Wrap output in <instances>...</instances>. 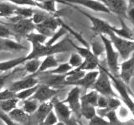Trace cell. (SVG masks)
I'll list each match as a JSON object with an SVG mask.
<instances>
[{
	"instance_id": "cell-1",
	"label": "cell",
	"mask_w": 134,
	"mask_h": 125,
	"mask_svg": "<svg viewBox=\"0 0 134 125\" xmlns=\"http://www.w3.org/2000/svg\"><path fill=\"white\" fill-rule=\"evenodd\" d=\"M31 51L28 55L24 56L25 61L33 58H44L49 55H55L58 53H62L65 52H70L72 47L70 43V39L68 37L64 39L57 42L53 45L44 44H31Z\"/></svg>"
},
{
	"instance_id": "cell-2",
	"label": "cell",
	"mask_w": 134,
	"mask_h": 125,
	"mask_svg": "<svg viewBox=\"0 0 134 125\" xmlns=\"http://www.w3.org/2000/svg\"><path fill=\"white\" fill-rule=\"evenodd\" d=\"M100 41L104 47V53H106L107 64L108 66V72L113 76L118 77L119 73V54L113 47L111 40L106 35H99Z\"/></svg>"
},
{
	"instance_id": "cell-3",
	"label": "cell",
	"mask_w": 134,
	"mask_h": 125,
	"mask_svg": "<svg viewBox=\"0 0 134 125\" xmlns=\"http://www.w3.org/2000/svg\"><path fill=\"white\" fill-rule=\"evenodd\" d=\"M92 87L100 95L106 97H117L113 90L111 79L108 75V70L100 64L99 65V74Z\"/></svg>"
},
{
	"instance_id": "cell-4",
	"label": "cell",
	"mask_w": 134,
	"mask_h": 125,
	"mask_svg": "<svg viewBox=\"0 0 134 125\" xmlns=\"http://www.w3.org/2000/svg\"><path fill=\"white\" fill-rule=\"evenodd\" d=\"M107 37L111 40L113 47L115 48L116 52L118 53L119 57H121L123 60L132 55L134 51V42L133 40H127L116 35L112 31L108 33Z\"/></svg>"
},
{
	"instance_id": "cell-5",
	"label": "cell",
	"mask_w": 134,
	"mask_h": 125,
	"mask_svg": "<svg viewBox=\"0 0 134 125\" xmlns=\"http://www.w3.org/2000/svg\"><path fill=\"white\" fill-rule=\"evenodd\" d=\"M72 6L73 8H75L78 12H80L82 15H84L86 18H88V20H90L91 22V30L93 31V33L96 35H106L107 36L109 33H111V25L107 23V21H105L102 18H99L97 17L93 16L90 14H88L86 11H84L81 8H79L78 7L75 6V5H70Z\"/></svg>"
},
{
	"instance_id": "cell-6",
	"label": "cell",
	"mask_w": 134,
	"mask_h": 125,
	"mask_svg": "<svg viewBox=\"0 0 134 125\" xmlns=\"http://www.w3.org/2000/svg\"><path fill=\"white\" fill-rule=\"evenodd\" d=\"M60 18H59L57 14L49 15L43 23L36 25L35 31L41 33V34L44 35L49 39L60 27Z\"/></svg>"
},
{
	"instance_id": "cell-7",
	"label": "cell",
	"mask_w": 134,
	"mask_h": 125,
	"mask_svg": "<svg viewBox=\"0 0 134 125\" xmlns=\"http://www.w3.org/2000/svg\"><path fill=\"white\" fill-rule=\"evenodd\" d=\"M108 75H109V78H110L111 82L112 83L113 86H114V88L116 89V91L118 92L121 98L123 100V102L126 103V105L127 106L129 110L131 111V113L132 114L134 103H133L132 98L130 97V95H129L128 88L127 87V84H125L118 77L113 76V75L111 74L109 72H108Z\"/></svg>"
},
{
	"instance_id": "cell-8",
	"label": "cell",
	"mask_w": 134,
	"mask_h": 125,
	"mask_svg": "<svg viewBox=\"0 0 134 125\" xmlns=\"http://www.w3.org/2000/svg\"><path fill=\"white\" fill-rule=\"evenodd\" d=\"M9 28L14 35L20 37H25L29 33L35 30V25L33 23L31 19L20 18L11 23H3Z\"/></svg>"
},
{
	"instance_id": "cell-9",
	"label": "cell",
	"mask_w": 134,
	"mask_h": 125,
	"mask_svg": "<svg viewBox=\"0 0 134 125\" xmlns=\"http://www.w3.org/2000/svg\"><path fill=\"white\" fill-rule=\"evenodd\" d=\"M81 88L74 86L65 100H62L63 103H66L76 117H81Z\"/></svg>"
},
{
	"instance_id": "cell-10",
	"label": "cell",
	"mask_w": 134,
	"mask_h": 125,
	"mask_svg": "<svg viewBox=\"0 0 134 125\" xmlns=\"http://www.w3.org/2000/svg\"><path fill=\"white\" fill-rule=\"evenodd\" d=\"M64 1L67 3V5H79L94 12H104L107 14H111L105 3L97 0H64Z\"/></svg>"
},
{
	"instance_id": "cell-11",
	"label": "cell",
	"mask_w": 134,
	"mask_h": 125,
	"mask_svg": "<svg viewBox=\"0 0 134 125\" xmlns=\"http://www.w3.org/2000/svg\"><path fill=\"white\" fill-rule=\"evenodd\" d=\"M134 74V58L133 55L130 56L127 59L119 64V73L118 78L125 84L129 85Z\"/></svg>"
},
{
	"instance_id": "cell-12",
	"label": "cell",
	"mask_w": 134,
	"mask_h": 125,
	"mask_svg": "<svg viewBox=\"0 0 134 125\" xmlns=\"http://www.w3.org/2000/svg\"><path fill=\"white\" fill-rule=\"evenodd\" d=\"M59 93V90L55 89L53 87H50L46 84H39L37 90L30 98V99L37 100L39 103H43L51 100L53 98L56 96V94Z\"/></svg>"
},
{
	"instance_id": "cell-13",
	"label": "cell",
	"mask_w": 134,
	"mask_h": 125,
	"mask_svg": "<svg viewBox=\"0 0 134 125\" xmlns=\"http://www.w3.org/2000/svg\"><path fill=\"white\" fill-rule=\"evenodd\" d=\"M105 5L111 12H114L118 18H126L127 3L126 0H105Z\"/></svg>"
},
{
	"instance_id": "cell-14",
	"label": "cell",
	"mask_w": 134,
	"mask_h": 125,
	"mask_svg": "<svg viewBox=\"0 0 134 125\" xmlns=\"http://www.w3.org/2000/svg\"><path fill=\"white\" fill-rule=\"evenodd\" d=\"M39 83H40L39 79L35 76H34V75H30V76L22 78V79H20V80L13 82L9 85V87H8V89L14 92V93H17V92H19V91L36 86L39 84Z\"/></svg>"
},
{
	"instance_id": "cell-15",
	"label": "cell",
	"mask_w": 134,
	"mask_h": 125,
	"mask_svg": "<svg viewBox=\"0 0 134 125\" xmlns=\"http://www.w3.org/2000/svg\"><path fill=\"white\" fill-rule=\"evenodd\" d=\"M53 110H54V112L58 119L61 120L60 122L65 123L71 118L72 112L70 108L66 103H63L62 101H58L54 99V101H53Z\"/></svg>"
},
{
	"instance_id": "cell-16",
	"label": "cell",
	"mask_w": 134,
	"mask_h": 125,
	"mask_svg": "<svg viewBox=\"0 0 134 125\" xmlns=\"http://www.w3.org/2000/svg\"><path fill=\"white\" fill-rule=\"evenodd\" d=\"M99 74V70H91L87 71L83 75V77L81 78L78 81L75 82L72 86H78L82 87L84 89H88L93 86L94 83L96 82L97 76Z\"/></svg>"
},
{
	"instance_id": "cell-17",
	"label": "cell",
	"mask_w": 134,
	"mask_h": 125,
	"mask_svg": "<svg viewBox=\"0 0 134 125\" xmlns=\"http://www.w3.org/2000/svg\"><path fill=\"white\" fill-rule=\"evenodd\" d=\"M119 19L121 22V27L117 28L111 25V30L116 35L122 38V39H127V40H133V34H134L133 30L127 26V24L124 22L123 18H119Z\"/></svg>"
},
{
	"instance_id": "cell-18",
	"label": "cell",
	"mask_w": 134,
	"mask_h": 125,
	"mask_svg": "<svg viewBox=\"0 0 134 125\" xmlns=\"http://www.w3.org/2000/svg\"><path fill=\"white\" fill-rule=\"evenodd\" d=\"M26 49V47L13 39H0V52L19 51V50Z\"/></svg>"
},
{
	"instance_id": "cell-19",
	"label": "cell",
	"mask_w": 134,
	"mask_h": 125,
	"mask_svg": "<svg viewBox=\"0 0 134 125\" xmlns=\"http://www.w3.org/2000/svg\"><path fill=\"white\" fill-rule=\"evenodd\" d=\"M53 110V100H49V101L40 103L38 106L37 110L35 111V118L38 120L40 124L43 122L46 118L49 112Z\"/></svg>"
},
{
	"instance_id": "cell-20",
	"label": "cell",
	"mask_w": 134,
	"mask_h": 125,
	"mask_svg": "<svg viewBox=\"0 0 134 125\" xmlns=\"http://www.w3.org/2000/svg\"><path fill=\"white\" fill-rule=\"evenodd\" d=\"M8 117L14 122L20 124H27L29 119V116L22 108H15L9 113H8Z\"/></svg>"
},
{
	"instance_id": "cell-21",
	"label": "cell",
	"mask_w": 134,
	"mask_h": 125,
	"mask_svg": "<svg viewBox=\"0 0 134 125\" xmlns=\"http://www.w3.org/2000/svg\"><path fill=\"white\" fill-rule=\"evenodd\" d=\"M58 64H59V63L55 58V57H54V55L46 56V57H44V60L40 62V65L39 67V69H38L37 73L35 74H34V76L39 74V73H44L46 71L50 70L52 68H54Z\"/></svg>"
},
{
	"instance_id": "cell-22",
	"label": "cell",
	"mask_w": 134,
	"mask_h": 125,
	"mask_svg": "<svg viewBox=\"0 0 134 125\" xmlns=\"http://www.w3.org/2000/svg\"><path fill=\"white\" fill-rule=\"evenodd\" d=\"M24 62H25L24 57L15 58L8 61L0 62V73L8 72V71H9L13 68H15L18 66L23 64Z\"/></svg>"
},
{
	"instance_id": "cell-23",
	"label": "cell",
	"mask_w": 134,
	"mask_h": 125,
	"mask_svg": "<svg viewBox=\"0 0 134 125\" xmlns=\"http://www.w3.org/2000/svg\"><path fill=\"white\" fill-rule=\"evenodd\" d=\"M100 60L99 58L94 57L91 58H86V59H83V62L80 65L78 68H75L78 70H82L87 72V71H91V70H96L97 68H99L100 65Z\"/></svg>"
},
{
	"instance_id": "cell-24",
	"label": "cell",
	"mask_w": 134,
	"mask_h": 125,
	"mask_svg": "<svg viewBox=\"0 0 134 125\" xmlns=\"http://www.w3.org/2000/svg\"><path fill=\"white\" fill-rule=\"evenodd\" d=\"M17 6L9 2L0 3V18H8L14 15V11Z\"/></svg>"
},
{
	"instance_id": "cell-25",
	"label": "cell",
	"mask_w": 134,
	"mask_h": 125,
	"mask_svg": "<svg viewBox=\"0 0 134 125\" xmlns=\"http://www.w3.org/2000/svg\"><path fill=\"white\" fill-rule=\"evenodd\" d=\"M36 11L35 8L32 7H19L17 6L14 11V16L19 18L30 19L34 14V12Z\"/></svg>"
},
{
	"instance_id": "cell-26",
	"label": "cell",
	"mask_w": 134,
	"mask_h": 125,
	"mask_svg": "<svg viewBox=\"0 0 134 125\" xmlns=\"http://www.w3.org/2000/svg\"><path fill=\"white\" fill-rule=\"evenodd\" d=\"M99 93L96 90H91L89 93L81 96V104H88L93 107H96Z\"/></svg>"
},
{
	"instance_id": "cell-27",
	"label": "cell",
	"mask_w": 134,
	"mask_h": 125,
	"mask_svg": "<svg viewBox=\"0 0 134 125\" xmlns=\"http://www.w3.org/2000/svg\"><path fill=\"white\" fill-rule=\"evenodd\" d=\"M24 38L31 44H44L48 39L47 37H45L44 35L41 34V33L38 32L35 33V31L29 33V34H27Z\"/></svg>"
},
{
	"instance_id": "cell-28",
	"label": "cell",
	"mask_w": 134,
	"mask_h": 125,
	"mask_svg": "<svg viewBox=\"0 0 134 125\" xmlns=\"http://www.w3.org/2000/svg\"><path fill=\"white\" fill-rule=\"evenodd\" d=\"M24 64V70L27 73L34 75L37 73L38 69H39V67L40 65V58H33V59H29L27 61H25Z\"/></svg>"
},
{
	"instance_id": "cell-29",
	"label": "cell",
	"mask_w": 134,
	"mask_h": 125,
	"mask_svg": "<svg viewBox=\"0 0 134 125\" xmlns=\"http://www.w3.org/2000/svg\"><path fill=\"white\" fill-rule=\"evenodd\" d=\"M19 101V100L16 97H14L8 100H4V101H0L1 102V103H0L1 111L5 113V114H8V113H9L14 108H17V104H18Z\"/></svg>"
},
{
	"instance_id": "cell-30",
	"label": "cell",
	"mask_w": 134,
	"mask_h": 125,
	"mask_svg": "<svg viewBox=\"0 0 134 125\" xmlns=\"http://www.w3.org/2000/svg\"><path fill=\"white\" fill-rule=\"evenodd\" d=\"M66 33H68V32H67L64 26H62V25H60V27L57 29V30L55 31V33H54L51 37L49 38V39H47V41L45 42V44L46 45L54 44L55 43H57V42H59V40H60L64 35H65Z\"/></svg>"
},
{
	"instance_id": "cell-31",
	"label": "cell",
	"mask_w": 134,
	"mask_h": 125,
	"mask_svg": "<svg viewBox=\"0 0 134 125\" xmlns=\"http://www.w3.org/2000/svg\"><path fill=\"white\" fill-rule=\"evenodd\" d=\"M38 106H39V102L35 99L28 98L27 100H24L23 108L22 109L28 114H32L35 113L37 110Z\"/></svg>"
},
{
	"instance_id": "cell-32",
	"label": "cell",
	"mask_w": 134,
	"mask_h": 125,
	"mask_svg": "<svg viewBox=\"0 0 134 125\" xmlns=\"http://www.w3.org/2000/svg\"><path fill=\"white\" fill-rule=\"evenodd\" d=\"M56 4H57V2L54 1V0H48V1L40 3L41 10H44L45 12H47L49 14L55 15L58 12Z\"/></svg>"
},
{
	"instance_id": "cell-33",
	"label": "cell",
	"mask_w": 134,
	"mask_h": 125,
	"mask_svg": "<svg viewBox=\"0 0 134 125\" xmlns=\"http://www.w3.org/2000/svg\"><path fill=\"white\" fill-rule=\"evenodd\" d=\"M71 69L73 68L68 63H63V64H59L54 68L46 71V73L50 74H65L66 73L70 72Z\"/></svg>"
},
{
	"instance_id": "cell-34",
	"label": "cell",
	"mask_w": 134,
	"mask_h": 125,
	"mask_svg": "<svg viewBox=\"0 0 134 125\" xmlns=\"http://www.w3.org/2000/svg\"><path fill=\"white\" fill-rule=\"evenodd\" d=\"M39 84H40V83H39ZM39 84L36 85V86L31 87V88H29V89L17 92V93H15V97L19 100H23V101L25 99L29 98L34 93H35V91L37 90L38 87H39Z\"/></svg>"
},
{
	"instance_id": "cell-35",
	"label": "cell",
	"mask_w": 134,
	"mask_h": 125,
	"mask_svg": "<svg viewBox=\"0 0 134 125\" xmlns=\"http://www.w3.org/2000/svg\"><path fill=\"white\" fill-rule=\"evenodd\" d=\"M96 115L95 107L88 104H81V116L84 117L87 120H90Z\"/></svg>"
},
{
	"instance_id": "cell-36",
	"label": "cell",
	"mask_w": 134,
	"mask_h": 125,
	"mask_svg": "<svg viewBox=\"0 0 134 125\" xmlns=\"http://www.w3.org/2000/svg\"><path fill=\"white\" fill-rule=\"evenodd\" d=\"M49 15H52V14H48L47 12L40 9V10H36L35 12H34L32 18L30 19L33 22V23L36 26V25L40 24L41 23H43Z\"/></svg>"
},
{
	"instance_id": "cell-37",
	"label": "cell",
	"mask_w": 134,
	"mask_h": 125,
	"mask_svg": "<svg viewBox=\"0 0 134 125\" xmlns=\"http://www.w3.org/2000/svg\"><path fill=\"white\" fill-rule=\"evenodd\" d=\"M15 6L19 7H32V8H37L39 9H41L40 3H36L34 0H7Z\"/></svg>"
},
{
	"instance_id": "cell-38",
	"label": "cell",
	"mask_w": 134,
	"mask_h": 125,
	"mask_svg": "<svg viewBox=\"0 0 134 125\" xmlns=\"http://www.w3.org/2000/svg\"><path fill=\"white\" fill-rule=\"evenodd\" d=\"M82 62H83L82 57L80 55L79 53L75 52V53H72L70 54L68 64L70 65V67L72 68H78V67L81 64Z\"/></svg>"
},
{
	"instance_id": "cell-39",
	"label": "cell",
	"mask_w": 134,
	"mask_h": 125,
	"mask_svg": "<svg viewBox=\"0 0 134 125\" xmlns=\"http://www.w3.org/2000/svg\"><path fill=\"white\" fill-rule=\"evenodd\" d=\"M105 117L107 118L110 125H122L121 120H119L118 117L116 115V110H109L107 113H106Z\"/></svg>"
},
{
	"instance_id": "cell-40",
	"label": "cell",
	"mask_w": 134,
	"mask_h": 125,
	"mask_svg": "<svg viewBox=\"0 0 134 125\" xmlns=\"http://www.w3.org/2000/svg\"><path fill=\"white\" fill-rule=\"evenodd\" d=\"M13 37H15V35L11 29L0 22V39H12Z\"/></svg>"
},
{
	"instance_id": "cell-41",
	"label": "cell",
	"mask_w": 134,
	"mask_h": 125,
	"mask_svg": "<svg viewBox=\"0 0 134 125\" xmlns=\"http://www.w3.org/2000/svg\"><path fill=\"white\" fill-rule=\"evenodd\" d=\"M58 120L59 119L57 118V116L54 114V110H52L51 112H49V114L46 116L44 120L40 125H54L56 123H58Z\"/></svg>"
},
{
	"instance_id": "cell-42",
	"label": "cell",
	"mask_w": 134,
	"mask_h": 125,
	"mask_svg": "<svg viewBox=\"0 0 134 125\" xmlns=\"http://www.w3.org/2000/svg\"><path fill=\"white\" fill-rule=\"evenodd\" d=\"M89 125H110L108 121L104 119L102 117L95 115L93 118L89 120Z\"/></svg>"
},
{
	"instance_id": "cell-43",
	"label": "cell",
	"mask_w": 134,
	"mask_h": 125,
	"mask_svg": "<svg viewBox=\"0 0 134 125\" xmlns=\"http://www.w3.org/2000/svg\"><path fill=\"white\" fill-rule=\"evenodd\" d=\"M120 106H121V101L117 98V97H108L107 108H110V110H116Z\"/></svg>"
},
{
	"instance_id": "cell-44",
	"label": "cell",
	"mask_w": 134,
	"mask_h": 125,
	"mask_svg": "<svg viewBox=\"0 0 134 125\" xmlns=\"http://www.w3.org/2000/svg\"><path fill=\"white\" fill-rule=\"evenodd\" d=\"M91 51L94 53V55H96L97 58H99V56L102 54V53H104V47L103 44L102 46L100 45V43L98 42H96V43H91Z\"/></svg>"
},
{
	"instance_id": "cell-45",
	"label": "cell",
	"mask_w": 134,
	"mask_h": 125,
	"mask_svg": "<svg viewBox=\"0 0 134 125\" xmlns=\"http://www.w3.org/2000/svg\"><path fill=\"white\" fill-rule=\"evenodd\" d=\"M14 97H15V93L10 89H7L0 91V101H4V100H8Z\"/></svg>"
},
{
	"instance_id": "cell-46",
	"label": "cell",
	"mask_w": 134,
	"mask_h": 125,
	"mask_svg": "<svg viewBox=\"0 0 134 125\" xmlns=\"http://www.w3.org/2000/svg\"><path fill=\"white\" fill-rule=\"evenodd\" d=\"M107 105H108V97L99 94L97 98V103H96V107L107 109Z\"/></svg>"
},
{
	"instance_id": "cell-47",
	"label": "cell",
	"mask_w": 134,
	"mask_h": 125,
	"mask_svg": "<svg viewBox=\"0 0 134 125\" xmlns=\"http://www.w3.org/2000/svg\"><path fill=\"white\" fill-rule=\"evenodd\" d=\"M0 119H1L6 125H22V124L14 122V121H13L12 119H10L8 117L7 114H5V113H3L2 111H0Z\"/></svg>"
},
{
	"instance_id": "cell-48",
	"label": "cell",
	"mask_w": 134,
	"mask_h": 125,
	"mask_svg": "<svg viewBox=\"0 0 134 125\" xmlns=\"http://www.w3.org/2000/svg\"><path fill=\"white\" fill-rule=\"evenodd\" d=\"M13 73H0V91L3 88V86L5 85V83L7 82L8 78Z\"/></svg>"
},
{
	"instance_id": "cell-49",
	"label": "cell",
	"mask_w": 134,
	"mask_h": 125,
	"mask_svg": "<svg viewBox=\"0 0 134 125\" xmlns=\"http://www.w3.org/2000/svg\"><path fill=\"white\" fill-rule=\"evenodd\" d=\"M126 18H128L129 21L133 24V19H134V7L127 8V14H126Z\"/></svg>"
},
{
	"instance_id": "cell-50",
	"label": "cell",
	"mask_w": 134,
	"mask_h": 125,
	"mask_svg": "<svg viewBox=\"0 0 134 125\" xmlns=\"http://www.w3.org/2000/svg\"><path fill=\"white\" fill-rule=\"evenodd\" d=\"M65 125H80V123L74 118H70L67 122L65 123Z\"/></svg>"
},
{
	"instance_id": "cell-51",
	"label": "cell",
	"mask_w": 134,
	"mask_h": 125,
	"mask_svg": "<svg viewBox=\"0 0 134 125\" xmlns=\"http://www.w3.org/2000/svg\"><path fill=\"white\" fill-rule=\"evenodd\" d=\"M34 1H35L36 3H43V2H45V1H48V0H34ZM54 1H56L57 3H62V4H65V5H67V3L64 1V0H54Z\"/></svg>"
},
{
	"instance_id": "cell-52",
	"label": "cell",
	"mask_w": 134,
	"mask_h": 125,
	"mask_svg": "<svg viewBox=\"0 0 134 125\" xmlns=\"http://www.w3.org/2000/svg\"><path fill=\"white\" fill-rule=\"evenodd\" d=\"M127 8H132L134 7V0H127Z\"/></svg>"
},
{
	"instance_id": "cell-53",
	"label": "cell",
	"mask_w": 134,
	"mask_h": 125,
	"mask_svg": "<svg viewBox=\"0 0 134 125\" xmlns=\"http://www.w3.org/2000/svg\"><path fill=\"white\" fill-rule=\"evenodd\" d=\"M54 125H65V123H63V122H58L56 123L55 124H54Z\"/></svg>"
},
{
	"instance_id": "cell-54",
	"label": "cell",
	"mask_w": 134,
	"mask_h": 125,
	"mask_svg": "<svg viewBox=\"0 0 134 125\" xmlns=\"http://www.w3.org/2000/svg\"><path fill=\"white\" fill-rule=\"evenodd\" d=\"M97 1H100V2H102V3H105V0H97Z\"/></svg>"
}]
</instances>
